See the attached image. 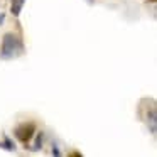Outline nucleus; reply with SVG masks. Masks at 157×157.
I'll return each instance as SVG.
<instances>
[{
  "label": "nucleus",
  "instance_id": "nucleus-1",
  "mask_svg": "<svg viewBox=\"0 0 157 157\" xmlns=\"http://www.w3.org/2000/svg\"><path fill=\"white\" fill-rule=\"evenodd\" d=\"M24 46L22 41L19 39V36H15L14 32H7L2 37V48H0V58L2 59H14L22 52Z\"/></svg>",
  "mask_w": 157,
  "mask_h": 157
},
{
  "label": "nucleus",
  "instance_id": "nucleus-2",
  "mask_svg": "<svg viewBox=\"0 0 157 157\" xmlns=\"http://www.w3.org/2000/svg\"><path fill=\"white\" fill-rule=\"evenodd\" d=\"M14 135L19 142H22L24 145H27L36 135V123L34 122H25V123H21V125L15 127L14 130Z\"/></svg>",
  "mask_w": 157,
  "mask_h": 157
},
{
  "label": "nucleus",
  "instance_id": "nucleus-3",
  "mask_svg": "<svg viewBox=\"0 0 157 157\" xmlns=\"http://www.w3.org/2000/svg\"><path fill=\"white\" fill-rule=\"evenodd\" d=\"M24 4H25V0H10V12L14 14V17H19V15H21Z\"/></svg>",
  "mask_w": 157,
  "mask_h": 157
},
{
  "label": "nucleus",
  "instance_id": "nucleus-4",
  "mask_svg": "<svg viewBox=\"0 0 157 157\" xmlns=\"http://www.w3.org/2000/svg\"><path fill=\"white\" fill-rule=\"evenodd\" d=\"M0 149H5V150H9V152H15L17 147H15L14 140H12L10 137H5V139L0 142Z\"/></svg>",
  "mask_w": 157,
  "mask_h": 157
},
{
  "label": "nucleus",
  "instance_id": "nucleus-5",
  "mask_svg": "<svg viewBox=\"0 0 157 157\" xmlns=\"http://www.w3.org/2000/svg\"><path fill=\"white\" fill-rule=\"evenodd\" d=\"M36 137V142H34V145H32L31 147V150H34V152H36V150H41L42 149V142H44V133H37V135H34Z\"/></svg>",
  "mask_w": 157,
  "mask_h": 157
},
{
  "label": "nucleus",
  "instance_id": "nucleus-6",
  "mask_svg": "<svg viewBox=\"0 0 157 157\" xmlns=\"http://www.w3.org/2000/svg\"><path fill=\"white\" fill-rule=\"evenodd\" d=\"M52 155H56V157H58V155H61V152L58 150V147H52Z\"/></svg>",
  "mask_w": 157,
  "mask_h": 157
},
{
  "label": "nucleus",
  "instance_id": "nucleus-7",
  "mask_svg": "<svg viewBox=\"0 0 157 157\" xmlns=\"http://www.w3.org/2000/svg\"><path fill=\"white\" fill-rule=\"evenodd\" d=\"M4 21H5V14H2V12H0V25L4 24Z\"/></svg>",
  "mask_w": 157,
  "mask_h": 157
},
{
  "label": "nucleus",
  "instance_id": "nucleus-8",
  "mask_svg": "<svg viewBox=\"0 0 157 157\" xmlns=\"http://www.w3.org/2000/svg\"><path fill=\"white\" fill-rule=\"evenodd\" d=\"M149 2H152V4H154V2H157V0H149Z\"/></svg>",
  "mask_w": 157,
  "mask_h": 157
}]
</instances>
